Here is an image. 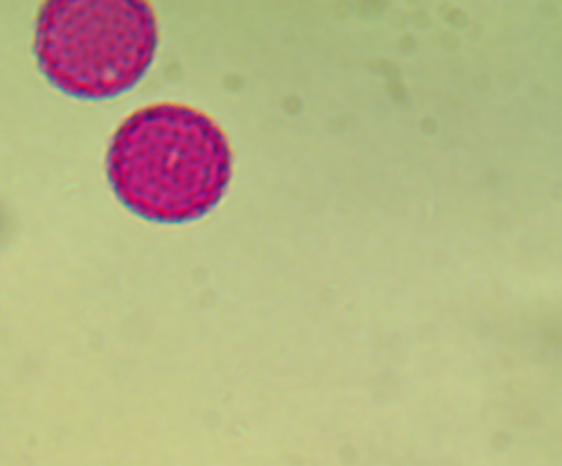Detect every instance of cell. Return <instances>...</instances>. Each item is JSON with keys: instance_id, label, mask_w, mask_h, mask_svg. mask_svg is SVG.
Listing matches in <instances>:
<instances>
[{"instance_id": "6da1fadb", "label": "cell", "mask_w": 562, "mask_h": 466, "mask_svg": "<svg viewBox=\"0 0 562 466\" xmlns=\"http://www.w3.org/2000/svg\"><path fill=\"white\" fill-rule=\"evenodd\" d=\"M232 167L223 129L199 109L169 102L131 113L106 152L113 195L154 223L203 219L223 199Z\"/></svg>"}, {"instance_id": "7a4b0ae2", "label": "cell", "mask_w": 562, "mask_h": 466, "mask_svg": "<svg viewBox=\"0 0 562 466\" xmlns=\"http://www.w3.org/2000/svg\"><path fill=\"white\" fill-rule=\"evenodd\" d=\"M158 19L145 0H48L34 27L38 70L77 100H111L147 75Z\"/></svg>"}]
</instances>
